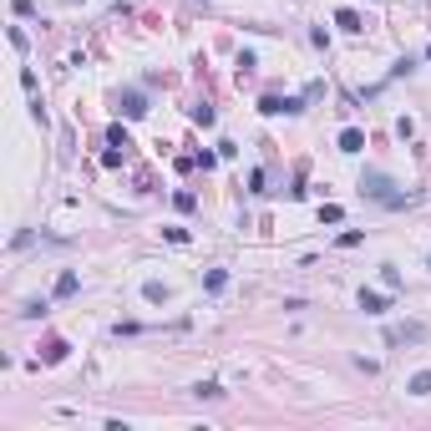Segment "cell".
Wrapping results in <instances>:
<instances>
[{
	"label": "cell",
	"mask_w": 431,
	"mask_h": 431,
	"mask_svg": "<svg viewBox=\"0 0 431 431\" xmlns=\"http://www.w3.org/2000/svg\"><path fill=\"white\" fill-rule=\"evenodd\" d=\"M360 193L371 203H381V208H406V203H416V193H396V183H391L386 173H375V167H365L360 173Z\"/></svg>",
	"instance_id": "6da1fadb"
},
{
	"label": "cell",
	"mask_w": 431,
	"mask_h": 431,
	"mask_svg": "<svg viewBox=\"0 0 431 431\" xmlns=\"http://www.w3.org/2000/svg\"><path fill=\"white\" fill-rule=\"evenodd\" d=\"M426 340V325L421 320H401V325H386V345L401 350V345H421Z\"/></svg>",
	"instance_id": "7a4b0ae2"
},
{
	"label": "cell",
	"mask_w": 431,
	"mask_h": 431,
	"mask_svg": "<svg viewBox=\"0 0 431 431\" xmlns=\"http://www.w3.org/2000/svg\"><path fill=\"white\" fill-rule=\"evenodd\" d=\"M117 117H127V122H137V117H148V91H137V86H122L117 91Z\"/></svg>",
	"instance_id": "3957f363"
},
{
	"label": "cell",
	"mask_w": 431,
	"mask_h": 431,
	"mask_svg": "<svg viewBox=\"0 0 431 431\" xmlns=\"http://www.w3.org/2000/svg\"><path fill=\"white\" fill-rule=\"evenodd\" d=\"M360 310H365V315H386V310H391V294H375V290H360Z\"/></svg>",
	"instance_id": "277c9868"
},
{
	"label": "cell",
	"mask_w": 431,
	"mask_h": 431,
	"mask_svg": "<svg viewBox=\"0 0 431 431\" xmlns=\"http://www.w3.org/2000/svg\"><path fill=\"white\" fill-rule=\"evenodd\" d=\"M335 25H340V31H350V36H360V31H365V21H360L350 5H340V10H335Z\"/></svg>",
	"instance_id": "5b68a950"
},
{
	"label": "cell",
	"mask_w": 431,
	"mask_h": 431,
	"mask_svg": "<svg viewBox=\"0 0 431 431\" xmlns=\"http://www.w3.org/2000/svg\"><path fill=\"white\" fill-rule=\"evenodd\" d=\"M340 152H350V158L365 152V132H360V127H345V132H340Z\"/></svg>",
	"instance_id": "8992f818"
},
{
	"label": "cell",
	"mask_w": 431,
	"mask_h": 431,
	"mask_svg": "<svg viewBox=\"0 0 431 431\" xmlns=\"http://www.w3.org/2000/svg\"><path fill=\"white\" fill-rule=\"evenodd\" d=\"M259 112H264V117H290V97H274V91H269V97H259Z\"/></svg>",
	"instance_id": "52a82bcc"
},
{
	"label": "cell",
	"mask_w": 431,
	"mask_h": 431,
	"mask_svg": "<svg viewBox=\"0 0 431 431\" xmlns=\"http://www.w3.org/2000/svg\"><path fill=\"white\" fill-rule=\"evenodd\" d=\"M167 294H173V290H167L163 279H148V284H142V299H148V305H167Z\"/></svg>",
	"instance_id": "ba28073f"
},
{
	"label": "cell",
	"mask_w": 431,
	"mask_h": 431,
	"mask_svg": "<svg viewBox=\"0 0 431 431\" xmlns=\"http://www.w3.org/2000/svg\"><path fill=\"white\" fill-rule=\"evenodd\" d=\"M67 350H71L67 340H46V345H41V360H46V365H61V360H67Z\"/></svg>",
	"instance_id": "9c48e42d"
},
{
	"label": "cell",
	"mask_w": 431,
	"mask_h": 431,
	"mask_svg": "<svg viewBox=\"0 0 431 431\" xmlns=\"http://www.w3.org/2000/svg\"><path fill=\"white\" fill-rule=\"evenodd\" d=\"M203 290H208V294H224V290H229V269H208V274H203Z\"/></svg>",
	"instance_id": "30bf717a"
},
{
	"label": "cell",
	"mask_w": 431,
	"mask_h": 431,
	"mask_svg": "<svg viewBox=\"0 0 431 431\" xmlns=\"http://www.w3.org/2000/svg\"><path fill=\"white\" fill-rule=\"evenodd\" d=\"M76 290H82V279H76V274L67 269V274H61V279H56V299H71Z\"/></svg>",
	"instance_id": "8fae6325"
},
{
	"label": "cell",
	"mask_w": 431,
	"mask_h": 431,
	"mask_svg": "<svg viewBox=\"0 0 431 431\" xmlns=\"http://www.w3.org/2000/svg\"><path fill=\"white\" fill-rule=\"evenodd\" d=\"M193 396H198V401H224V386H218V381H198Z\"/></svg>",
	"instance_id": "7c38bea8"
},
{
	"label": "cell",
	"mask_w": 431,
	"mask_h": 431,
	"mask_svg": "<svg viewBox=\"0 0 431 431\" xmlns=\"http://www.w3.org/2000/svg\"><path fill=\"white\" fill-rule=\"evenodd\" d=\"M406 391H411V396H431V371H416L406 381Z\"/></svg>",
	"instance_id": "4fadbf2b"
},
{
	"label": "cell",
	"mask_w": 431,
	"mask_h": 431,
	"mask_svg": "<svg viewBox=\"0 0 431 431\" xmlns=\"http://www.w3.org/2000/svg\"><path fill=\"white\" fill-rule=\"evenodd\" d=\"M381 284H386L391 294H401V269L396 264H381Z\"/></svg>",
	"instance_id": "5bb4252c"
},
{
	"label": "cell",
	"mask_w": 431,
	"mask_h": 431,
	"mask_svg": "<svg viewBox=\"0 0 431 431\" xmlns=\"http://www.w3.org/2000/svg\"><path fill=\"white\" fill-rule=\"evenodd\" d=\"M193 122H198V127H213V122H218V112L208 107V102H198V107H193Z\"/></svg>",
	"instance_id": "9a60e30c"
},
{
	"label": "cell",
	"mask_w": 431,
	"mask_h": 431,
	"mask_svg": "<svg viewBox=\"0 0 431 431\" xmlns=\"http://www.w3.org/2000/svg\"><path fill=\"white\" fill-rule=\"evenodd\" d=\"M173 203H178V213H193V208H198V193L183 188V193H173Z\"/></svg>",
	"instance_id": "2e32d148"
},
{
	"label": "cell",
	"mask_w": 431,
	"mask_h": 431,
	"mask_svg": "<svg viewBox=\"0 0 431 431\" xmlns=\"http://www.w3.org/2000/svg\"><path fill=\"white\" fill-rule=\"evenodd\" d=\"M107 142H112V148H122V152H132V137H127L122 127H112V132H107Z\"/></svg>",
	"instance_id": "e0dca14e"
},
{
	"label": "cell",
	"mask_w": 431,
	"mask_h": 431,
	"mask_svg": "<svg viewBox=\"0 0 431 431\" xmlns=\"http://www.w3.org/2000/svg\"><path fill=\"white\" fill-rule=\"evenodd\" d=\"M127 158H132V152H122V148H107V152H102V163H107V167H122Z\"/></svg>",
	"instance_id": "ac0fdd59"
},
{
	"label": "cell",
	"mask_w": 431,
	"mask_h": 431,
	"mask_svg": "<svg viewBox=\"0 0 431 431\" xmlns=\"http://www.w3.org/2000/svg\"><path fill=\"white\" fill-rule=\"evenodd\" d=\"M254 67H259L254 51H244V56H239V82H244V76H254Z\"/></svg>",
	"instance_id": "d6986e66"
},
{
	"label": "cell",
	"mask_w": 431,
	"mask_h": 431,
	"mask_svg": "<svg viewBox=\"0 0 431 431\" xmlns=\"http://www.w3.org/2000/svg\"><path fill=\"white\" fill-rule=\"evenodd\" d=\"M340 218H345V213H340L335 203H325V208H320V224H340Z\"/></svg>",
	"instance_id": "ffe728a7"
},
{
	"label": "cell",
	"mask_w": 431,
	"mask_h": 431,
	"mask_svg": "<svg viewBox=\"0 0 431 431\" xmlns=\"http://www.w3.org/2000/svg\"><path fill=\"white\" fill-rule=\"evenodd\" d=\"M360 239H365V233H360V229H345V233H340V249H356V244H360Z\"/></svg>",
	"instance_id": "44dd1931"
},
{
	"label": "cell",
	"mask_w": 431,
	"mask_h": 431,
	"mask_svg": "<svg viewBox=\"0 0 431 431\" xmlns=\"http://www.w3.org/2000/svg\"><path fill=\"white\" fill-rule=\"evenodd\" d=\"M426 61H431V46H426Z\"/></svg>",
	"instance_id": "7402d4cb"
},
{
	"label": "cell",
	"mask_w": 431,
	"mask_h": 431,
	"mask_svg": "<svg viewBox=\"0 0 431 431\" xmlns=\"http://www.w3.org/2000/svg\"><path fill=\"white\" fill-rule=\"evenodd\" d=\"M426 259H431V254H426Z\"/></svg>",
	"instance_id": "603a6c76"
}]
</instances>
